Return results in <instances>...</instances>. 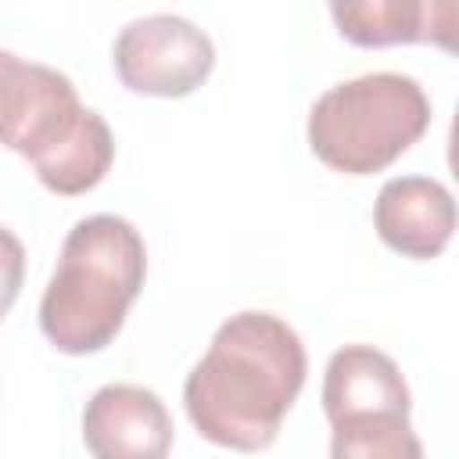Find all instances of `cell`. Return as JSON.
<instances>
[{
    "mask_svg": "<svg viewBox=\"0 0 459 459\" xmlns=\"http://www.w3.org/2000/svg\"><path fill=\"white\" fill-rule=\"evenodd\" d=\"M308 359L298 330L273 312H237L208 341L183 380L194 430L233 452H262L276 441L305 387Z\"/></svg>",
    "mask_w": 459,
    "mask_h": 459,
    "instance_id": "obj_1",
    "label": "cell"
},
{
    "mask_svg": "<svg viewBox=\"0 0 459 459\" xmlns=\"http://www.w3.org/2000/svg\"><path fill=\"white\" fill-rule=\"evenodd\" d=\"M147 280V244L122 215L79 219L57 255L39 298V330L61 355L104 351L140 298Z\"/></svg>",
    "mask_w": 459,
    "mask_h": 459,
    "instance_id": "obj_2",
    "label": "cell"
},
{
    "mask_svg": "<svg viewBox=\"0 0 459 459\" xmlns=\"http://www.w3.org/2000/svg\"><path fill=\"white\" fill-rule=\"evenodd\" d=\"M0 97L7 151L22 154L50 194L79 197L108 176L115 161L111 126L79 100L65 72L4 50Z\"/></svg>",
    "mask_w": 459,
    "mask_h": 459,
    "instance_id": "obj_3",
    "label": "cell"
},
{
    "mask_svg": "<svg viewBox=\"0 0 459 459\" xmlns=\"http://www.w3.org/2000/svg\"><path fill=\"white\" fill-rule=\"evenodd\" d=\"M430 126V100L412 75L366 72L323 90L308 111L312 154L344 176L394 165Z\"/></svg>",
    "mask_w": 459,
    "mask_h": 459,
    "instance_id": "obj_4",
    "label": "cell"
},
{
    "mask_svg": "<svg viewBox=\"0 0 459 459\" xmlns=\"http://www.w3.org/2000/svg\"><path fill=\"white\" fill-rule=\"evenodd\" d=\"M111 65L129 93L176 100L204 86L215 68V43L183 14H143L115 36Z\"/></svg>",
    "mask_w": 459,
    "mask_h": 459,
    "instance_id": "obj_5",
    "label": "cell"
},
{
    "mask_svg": "<svg viewBox=\"0 0 459 459\" xmlns=\"http://www.w3.org/2000/svg\"><path fill=\"white\" fill-rule=\"evenodd\" d=\"M172 416L140 384H104L82 409V445L93 459H169Z\"/></svg>",
    "mask_w": 459,
    "mask_h": 459,
    "instance_id": "obj_6",
    "label": "cell"
},
{
    "mask_svg": "<svg viewBox=\"0 0 459 459\" xmlns=\"http://www.w3.org/2000/svg\"><path fill=\"white\" fill-rule=\"evenodd\" d=\"M373 226L391 251L427 262L448 247L459 226V204L452 190L430 176H394L373 201Z\"/></svg>",
    "mask_w": 459,
    "mask_h": 459,
    "instance_id": "obj_7",
    "label": "cell"
},
{
    "mask_svg": "<svg viewBox=\"0 0 459 459\" xmlns=\"http://www.w3.org/2000/svg\"><path fill=\"white\" fill-rule=\"evenodd\" d=\"M394 409L409 412L412 394L398 369V362L373 344H344L330 355L323 373V412L326 420H341L351 412Z\"/></svg>",
    "mask_w": 459,
    "mask_h": 459,
    "instance_id": "obj_8",
    "label": "cell"
},
{
    "mask_svg": "<svg viewBox=\"0 0 459 459\" xmlns=\"http://www.w3.org/2000/svg\"><path fill=\"white\" fill-rule=\"evenodd\" d=\"M330 459H423L409 412L369 409L330 423Z\"/></svg>",
    "mask_w": 459,
    "mask_h": 459,
    "instance_id": "obj_9",
    "label": "cell"
},
{
    "mask_svg": "<svg viewBox=\"0 0 459 459\" xmlns=\"http://www.w3.org/2000/svg\"><path fill=\"white\" fill-rule=\"evenodd\" d=\"M337 32L355 47L423 43V0H355L330 4Z\"/></svg>",
    "mask_w": 459,
    "mask_h": 459,
    "instance_id": "obj_10",
    "label": "cell"
},
{
    "mask_svg": "<svg viewBox=\"0 0 459 459\" xmlns=\"http://www.w3.org/2000/svg\"><path fill=\"white\" fill-rule=\"evenodd\" d=\"M423 43L459 57V0H423Z\"/></svg>",
    "mask_w": 459,
    "mask_h": 459,
    "instance_id": "obj_11",
    "label": "cell"
},
{
    "mask_svg": "<svg viewBox=\"0 0 459 459\" xmlns=\"http://www.w3.org/2000/svg\"><path fill=\"white\" fill-rule=\"evenodd\" d=\"M448 172L459 183V104H455V115H452V126H448Z\"/></svg>",
    "mask_w": 459,
    "mask_h": 459,
    "instance_id": "obj_12",
    "label": "cell"
}]
</instances>
